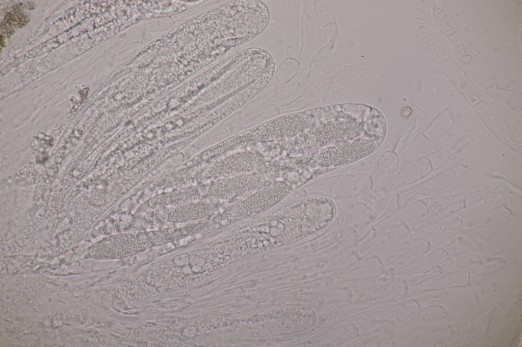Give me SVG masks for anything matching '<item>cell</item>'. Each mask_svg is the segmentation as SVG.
Masks as SVG:
<instances>
[{
    "instance_id": "3957f363",
    "label": "cell",
    "mask_w": 522,
    "mask_h": 347,
    "mask_svg": "<svg viewBox=\"0 0 522 347\" xmlns=\"http://www.w3.org/2000/svg\"><path fill=\"white\" fill-rule=\"evenodd\" d=\"M378 143L372 139L357 138L326 147L317 156L319 167H335L352 163L375 151Z\"/></svg>"
},
{
    "instance_id": "6da1fadb",
    "label": "cell",
    "mask_w": 522,
    "mask_h": 347,
    "mask_svg": "<svg viewBox=\"0 0 522 347\" xmlns=\"http://www.w3.org/2000/svg\"><path fill=\"white\" fill-rule=\"evenodd\" d=\"M159 231L153 233L125 234L112 236L96 243L92 253L97 259H113L125 256L158 243L155 237L161 236Z\"/></svg>"
},
{
    "instance_id": "7a4b0ae2",
    "label": "cell",
    "mask_w": 522,
    "mask_h": 347,
    "mask_svg": "<svg viewBox=\"0 0 522 347\" xmlns=\"http://www.w3.org/2000/svg\"><path fill=\"white\" fill-rule=\"evenodd\" d=\"M365 124L356 119L330 120L319 123L306 134L307 144L327 147L360 137L365 130Z\"/></svg>"
},
{
    "instance_id": "277c9868",
    "label": "cell",
    "mask_w": 522,
    "mask_h": 347,
    "mask_svg": "<svg viewBox=\"0 0 522 347\" xmlns=\"http://www.w3.org/2000/svg\"><path fill=\"white\" fill-rule=\"evenodd\" d=\"M411 112V109L409 107H405L402 110V113L404 116L409 115Z\"/></svg>"
}]
</instances>
